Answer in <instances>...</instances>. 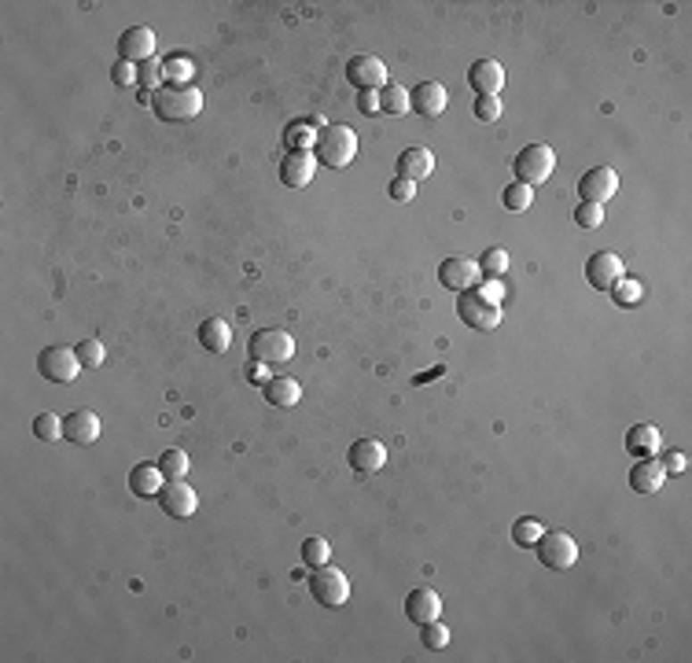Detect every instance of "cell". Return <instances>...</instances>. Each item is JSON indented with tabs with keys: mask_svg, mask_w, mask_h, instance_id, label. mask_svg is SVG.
Instances as JSON below:
<instances>
[{
	"mask_svg": "<svg viewBox=\"0 0 692 663\" xmlns=\"http://www.w3.org/2000/svg\"><path fill=\"white\" fill-rule=\"evenodd\" d=\"M310 593L317 597V605H324V608H343L350 600V579L343 575L339 567L321 564V567L310 571Z\"/></svg>",
	"mask_w": 692,
	"mask_h": 663,
	"instance_id": "cell-6",
	"label": "cell"
},
{
	"mask_svg": "<svg viewBox=\"0 0 692 663\" xmlns=\"http://www.w3.org/2000/svg\"><path fill=\"white\" fill-rule=\"evenodd\" d=\"M626 449L634 457H655L659 449V428L655 424H634L626 432Z\"/></svg>",
	"mask_w": 692,
	"mask_h": 663,
	"instance_id": "cell-26",
	"label": "cell"
},
{
	"mask_svg": "<svg viewBox=\"0 0 692 663\" xmlns=\"http://www.w3.org/2000/svg\"><path fill=\"white\" fill-rule=\"evenodd\" d=\"M379 111H383V114H405V111H413V107H409V88H405V85H395V81H387V85L379 88Z\"/></svg>",
	"mask_w": 692,
	"mask_h": 663,
	"instance_id": "cell-27",
	"label": "cell"
},
{
	"mask_svg": "<svg viewBox=\"0 0 692 663\" xmlns=\"http://www.w3.org/2000/svg\"><path fill=\"white\" fill-rule=\"evenodd\" d=\"M114 85H122V88H129V85H137V67L133 63H122V59H118L114 63Z\"/></svg>",
	"mask_w": 692,
	"mask_h": 663,
	"instance_id": "cell-44",
	"label": "cell"
},
{
	"mask_svg": "<svg viewBox=\"0 0 692 663\" xmlns=\"http://www.w3.org/2000/svg\"><path fill=\"white\" fill-rule=\"evenodd\" d=\"M541 534H546V527H541L538 520H516V527H513V541H516V546H523V550H530Z\"/></svg>",
	"mask_w": 692,
	"mask_h": 663,
	"instance_id": "cell-37",
	"label": "cell"
},
{
	"mask_svg": "<svg viewBox=\"0 0 692 663\" xmlns=\"http://www.w3.org/2000/svg\"><path fill=\"white\" fill-rule=\"evenodd\" d=\"M247 357L251 365H265V369H280L295 357V340L284 328H258L247 340Z\"/></svg>",
	"mask_w": 692,
	"mask_h": 663,
	"instance_id": "cell-3",
	"label": "cell"
},
{
	"mask_svg": "<svg viewBox=\"0 0 692 663\" xmlns=\"http://www.w3.org/2000/svg\"><path fill=\"white\" fill-rule=\"evenodd\" d=\"M553 166H556V152L549 144H527L523 152L513 159V170L516 177L523 180V185H546V180L553 177Z\"/></svg>",
	"mask_w": 692,
	"mask_h": 663,
	"instance_id": "cell-5",
	"label": "cell"
},
{
	"mask_svg": "<svg viewBox=\"0 0 692 663\" xmlns=\"http://www.w3.org/2000/svg\"><path fill=\"white\" fill-rule=\"evenodd\" d=\"M152 107H155V114L163 118V122H188V118H196L203 111V93L196 85L166 81L159 93L152 97Z\"/></svg>",
	"mask_w": 692,
	"mask_h": 663,
	"instance_id": "cell-2",
	"label": "cell"
},
{
	"mask_svg": "<svg viewBox=\"0 0 692 663\" xmlns=\"http://www.w3.org/2000/svg\"><path fill=\"white\" fill-rule=\"evenodd\" d=\"M420 642H424V649H431V652L446 649L449 645V626H442L438 619L435 623H424V626H420Z\"/></svg>",
	"mask_w": 692,
	"mask_h": 663,
	"instance_id": "cell-35",
	"label": "cell"
},
{
	"mask_svg": "<svg viewBox=\"0 0 692 663\" xmlns=\"http://www.w3.org/2000/svg\"><path fill=\"white\" fill-rule=\"evenodd\" d=\"M483 281V273H479V262L464 258V255H449L438 262V284L449 288V291H475V284Z\"/></svg>",
	"mask_w": 692,
	"mask_h": 663,
	"instance_id": "cell-9",
	"label": "cell"
},
{
	"mask_svg": "<svg viewBox=\"0 0 692 663\" xmlns=\"http://www.w3.org/2000/svg\"><path fill=\"white\" fill-rule=\"evenodd\" d=\"M663 483H667V468L655 457H638V465L629 468V487L638 494H655V491H663Z\"/></svg>",
	"mask_w": 692,
	"mask_h": 663,
	"instance_id": "cell-21",
	"label": "cell"
},
{
	"mask_svg": "<svg viewBox=\"0 0 692 663\" xmlns=\"http://www.w3.org/2000/svg\"><path fill=\"white\" fill-rule=\"evenodd\" d=\"M575 225H582V229H600V225H604V206H600V203H579V210H575Z\"/></svg>",
	"mask_w": 692,
	"mask_h": 663,
	"instance_id": "cell-39",
	"label": "cell"
},
{
	"mask_svg": "<svg viewBox=\"0 0 692 663\" xmlns=\"http://www.w3.org/2000/svg\"><path fill=\"white\" fill-rule=\"evenodd\" d=\"M435 173V155L428 152V147H405V152L398 155V177L405 180H428Z\"/></svg>",
	"mask_w": 692,
	"mask_h": 663,
	"instance_id": "cell-22",
	"label": "cell"
},
{
	"mask_svg": "<svg viewBox=\"0 0 692 663\" xmlns=\"http://www.w3.org/2000/svg\"><path fill=\"white\" fill-rule=\"evenodd\" d=\"M413 196H416V185H413V180H405V177H395V180H390V199L409 203Z\"/></svg>",
	"mask_w": 692,
	"mask_h": 663,
	"instance_id": "cell-43",
	"label": "cell"
},
{
	"mask_svg": "<svg viewBox=\"0 0 692 663\" xmlns=\"http://www.w3.org/2000/svg\"><path fill=\"white\" fill-rule=\"evenodd\" d=\"M159 505H163L166 516L188 520L192 512L199 508V494L185 483V479H170V483H163V491H159Z\"/></svg>",
	"mask_w": 692,
	"mask_h": 663,
	"instance_id": "cell-13",
	"label": "cell"
},
{
	"mask_svg": "<svg viewBox=\"0 0 692 663\" xmlns=\"http://www.w3.org/2000/svg\"><path fill=\"white\" fill-rule=\"evenodd\" d=\"M622 277H626V265H622V258H619L615 251H596V255L586 262V281H589V288H596V291H612Z\"/></svg>",
	"mask_w": 692,
	"mask_h": 663,
	"instance_id": "cell-12",
	"label": "cell"
},
{
	"mask_svg": "<svg viewBox=\"0 0 692 663\" xmlns=\"http://www.w3.org/2000/svg\"><path fill=\"white\" fill-rule=\"evenodd\" d=\"M612 295H615V303H619V306H626V310H629V306H638V303H641V295H645V291H641V284H638V281L622 277V281L612 288Z\"/></svg>",
	"mask_w": 692,
	"mask_h": 663,
	"instance_id": "cell-38",
	"label": "cell"
},
{
	"mask_svg": "<svg viewBox=\"0 0 692 663\" xmlns=\"http://www.w3.org/2000/svg\"><path fill=\"white\" fill-rule=\"evenodd\" d=\"M579 192H582V203H600V206H604L619 192V173L612 166H593V170L582 173Z\"/></svg>",
	"mask_w": 692,
	"mask_h": 663,
	"instance_id": "cell-14",
	"label": "cell"
},
{
	"mask_svg": "<svg viewBox=\"0 0 692 663\" xmlns=\"http://www.w3.org/2000/svg\"><path fill=\"white\" fill-rule=\"evenodd\" d=\"M78 357H81L85 369H100L104 361H107V350H104L100 340H81V343H78Z\"/></svg>",
	"mask_w": 692,
	"mask_h": 663,
	"instance_id": "cell-36",
	"label": "cell"
},
{
	"mask_svg": "<svg viewBox=\"0 0 692 663\" xmlns=\"http://www.w3.org/2000/svg\"><path fill=\"white\" fill-rule=\"evenodd\" d=\"M163 483H166V475H163L159 465H137V468L129 472V491H133L137 498H159Z\"/></svg>",
	"mask_w": 692,
	"mask_h": 663,
	"instance_id": "cell-24",
	"label": "cell"
},
{
	"mask_svg": "<svg viewBox=\"0 0 692 663\" xmlns=\"http://www.w3.org/2000/svg\"><path fill=\"white\" fill-rule=\"evenodd\" d=\"M659 465L667 468V475H681V472L688 468V457L681 454V449H667V454H663V461H659Z\"/></svg>",
	"mask_w": 692,
	"mask_h": 663,
	"instance_id": "cell-42",
	"label": "cell"
},
{
	"mask_svg": "<svg viewBox=\"0 0 692 663\" xmlns=\"http://www.w3.org/2000/svg\"><path fill=\"white\" fill-rule=\"evenodd\" d=\"M199 343H203L210 354H225V350L232 347V328H229V321H221V317H206V321L199 324Z\"/></svg>",
	"mask_w": 692,
	"mask_h": 663,
	"instance_id": "cell-25",
	"label": "cell"
},
{
	"mask_svg": "<svg viewBox=\"0 0 692 663\" xmlns=\"http://www.w3.org/2000/svg\"><path fill=\"white\" fill-rule=\"evenodd\" d=\"M155 465L163 468L166 479H185V475H188V454H185V449H177V446L163 449V457H159Z\"/></svg>",
	"mask_w": 692,
	"mask_h": 663,
	"instance_id": "cell-28",
	"label": "cell"
},
{
	"mask_svg": "<svg viewBox=\"0 0 692 663\" xmlns=\"http://www.w3.org/2000/svg\"><path fill=\"white\" fill-rule=\"evenodd\" d=\"M313 173H317L313 152H288L280 159V180H284L288 189H306L310 180H313Z\"/></svg>",
	"mask_w": 692,
	"mask_h": 663,
	"instance_id": "cell-18",
	"label": "cell"
},
{
	"mask_svg": "<svg viewBox=\"0 0 692 663\" xmlns=\"http://www.w3.org/2000/svg\"><path fill=\"white\" fill-rule=\"evenodd\" d=\"M475 118H479V122H497V118H501V97H479L475 100Z\"/></svg>",
	"mask_w": 692,
	"mask_h": 663,
	"instance_id": "cell-40",
	"label": "cell"
},
{
	"mask_svg": "<svg viewBox=\"0 0 692 663\" xmlns=\"http://www.w3.org/2000/svg\"><path fill=\"white\" fill-rule=\"evenodd\" d=\"M508 262H513V258H508L504 248H490L483 258H479V273H483V277H501V273H508Z\"/></svg>",
	"mask_w": 692,
	"mask_h": 663,
	"instance_id": "cell-33",
	"label": "cell"
},
{
	"mask_svg": "<svg viewBox=\"0 0 692 663\" xmlns=\"http://www.w3.org/2000/svg\"><path fill=\"white\" fill-rule=\"evenodd\" d=\"M354 155H357V133L350 126H332V122H328L317 133V140H313V159L321 166H328V170L350 166Z\"/></svg>",
	"mask_w": 692,
	"mask_h": 663,
	"instance_id": "cell-1",
	"label": "cell"
},
{
	"mask_svg": "<svg viewBox=\"0 0 692 663\" xmlns=\"http://www.w3.org/2000/svg\"><path fill=\"white\" fill-rule=\"evenodd\" d=\"M442 373H446V365H435V369H428V373H420L413 383L420 387V383H428V380H435V376H442Z\"/></svg>",
	"mask_w": 692,
	"mask_h": 663,
	"instance_id": "cell-46",
	"label": "cell"
},
{
	"mask_svg": "<svg viewBox=\"0 0 692 663\" xmlns=\"http://www.w3.org/2000/svg\"><path fill=\"white\" fill-rule=\"evenodd\" d=\"M438 612H442V597H438L435 590H428V586H420V590H413V593L405 597V619L416 623V626L435 623Z\"/></svg>",
	"mask_w": 692,
	"mask_h": 663,
	"instance_id": "cell-20",
	"label": "cell"
},
{
	"mask_svg": "<svg viewBox=\"0 0 692 663\" xmlns=\"http://www.w3.org/2000/svg\"><path fill=\"white\" fill-rule=\"evenodd\" d=\"M446 104H449V93L438 81H420L416 88H409V107L420 118H428V122H435V118L446 111Z\"/></svg>",
	"mask_w": 692,
	"mask_h": 663,
	"instance_id": "cell-15",
	"label": "cell"
},
{
	"mask_svg": "<svg viewBox=\"0 0 692 663\" xmlns=\"http://www.w3.org/2000/svg\"><path fill=\"white\" fill-rule=\"evenodd\" d=\"M501 203H504V210H513V214H523V210H530V203H534V189L523 185V180H516V185L504 189Z\"/></svg>",
	"mask_w": 692,
	"mask_h": 663,
	"instance_id": "cell-29",
	"label": "cell"
},
{
	"mask_svg": "<svg viewBox=\"0 0 692 663\" xmlns=\"http://www.w3.org/2000/svg\"><path fill=\"white\" fill-rule=\"evenodd\" d=\"M457 317H461L471 332H494V328L501 324V303H490L483 291H461Z\"/></svg>",
	"mask_w": 692,
	"mask_h": 663,
	"instance_id": "cell-8",
	"label": "cell"
},
{
	"mask_svg": "<svg viewBox=\"0 0 692 663\" xmlns=\"http://www.w3.org/2000/svg\"><path fill=\"white\" fill-rule=\"evenodd\" d=\"M38 369H41V376L48 383H74L85 365H81V357H78V347L55 343V347H45L38 354Z\"/></svg>",
	"mask_w": 692,
	"mask_h": 663,
	"instance_id": "cell-4",
	"label": "cell"
},
{
	"mask_svg": "<svg viewBox=\"0 0 692 663\" xmlns=\"http://www.w3.org/2000/svg\"><path fill=\"white\" fill-rule=\"evenodd\" d=\"M163 78H166V63H159V59H147V63H140V67H137V81H140V88H144V93H152V97L163 88V85H159Z\"/></svg>",
	"mask_w": 692,
	"mask_h": 663,
	"instance_id": "cell-30",
	"label": "cell"
},
{
	"mask_svg": "<svg viewBox=\"0 0 692 663\" xmlns=\"http://www.w3.org/2000/svg\"><path fill=\"white\" fill-rule=\"evenodd\" d=\"M303 560H306V567H321V564H328L332 560V546H328V538H306L303 541Z\"/></svg>",
	"mask_w": 692,
	"mask_h": 663,
	"instance_id": "cell-32",
	"label": "cell"
},
{
	"mask_svg": "<svg viewBox=\"0 0 692 663\" xmlns=\"http://www.w3.org/2000/svg\"><path fill=\"white\" fill-rule=\"evenodd\" d=\"M483 295H487V298H490V303H501V288H497V284H490V288H487V291H483Z\"/></svg>",
	"mask_w": 692,
	"mask_h": 663,
	"instance_id": "cell-47",
	"label": "cell"
},
{
	"mask_svg": "<svg viewBox=\"0 0 692 663\" xmlns=\"http://www.w3.org/2000/svg\"><path fill=\"white\" fill-rule=\"evenodd\" d=\"M63 439L74 446H88L100 439V416L93 409H74L71 416H63Z\"/></svg>",
	"mask_w": 692,
	"mask_h": 663,
	"instance_id": "cell-19",
	"label": "cell"
},
{
	"mask_svg": "<svg viewBox=\"0 0 692 663\" xmlns=\"http://www.w3.org/2000/svg\"><path fill=\"white\" fill-rule=\"evenodd\" d=\"M468 85L475 88L479 97H501L504 88V67L497 59H475L468 67Z\"/></svg>",
	"mask_w": 692,
	"mask_h": 663,
	"instance_id": "cell-17",
	"label": "cell"
},
{
	"mask_svg": "<svg viewBox=\"0 0 692 663\" xmlns=\"http://www.w3.org/2000/svg\"><path fill=\"white\" fill-rule=\"evenodd\" d=\"M188 78H192V63H188V59H166V81H173V85H192Z\"/></svg>",
	"mask_w": 692,
	"mask_h": 663,
	"instance_id": "cell-41",
	"label": "cell"
},
{
	"mask_svg": "<svg viewBox=\"0 0 692 663\" xmlns=\"http://www.w3.org/2000/svg\"><path fill=\"white\" fill-rule=\"evenodd\" d=\"M346 81L357 93H379L387 85V67L379 55H350L346 59Z\"/></svg>",
	"mask_w": 692,
	"mask_h": 663,
	"instance_id": "cell-10",
	"label": "cell"
},
{
	"mask_svg": "<svg viewBox=\"0 0 692 663\" xmlns=\"http://www.w3.org/2000/svg\"><path fill=\"white\" fill-rule=\"evenodd\" d=\"M262 395H265L269 406L288 409V406L303 402V387H298V380H291V376H273V380L262 383Z\"/></svg>",
	"mask_w": 692,
	"mask_h": 663,
	"instance_id": "cell-23",
	"label": "cell"
},
{
	"mask_svg": "<svg viewBox=\"0 0 692 663\" xmlns=\"http://www.w3.org/2000/svg\"><path fill=\"white\" fill-rule=\"evenodd\" d=\"M534 550H538V560L546 567H553V571H567L579 560V541L567 531H546L534 541Z\"/></svg>",
	"mask_w": 692,
	"mask_h": 663,
	"instance_id": "cell-7",
	"label": "cell"
},
{
	"mask_svg": "<svg viewBox=\"0 0 692 663\" xmlns=\"http://www.w3.org/2000/svg\"><path fill=\"white\" fill-rule=\"evenodd\" d=\"M118 59L122 63H147V59H155V29L152 26H129L122 38H118Z\"/></svg>",
	"mask_w": 692,
	"mask_h": 663,
	"instance_id": "cell-11",
	"label": "cell"
},
{
	"mask_svg": "<svg viewBox=\"0 0 692 663\" xmlns=\"http://www.w3.org/2000/svg\"><path fill=\"white\" fill-rule=\"evenodd\" d=\"M313 140H317V130H310V122H291L288 126L291 152H313Z\"/></svg>",
	"mask_w": 692,
	"mask_h": 663,
	"instance_id": "cell-34",
	"label": "cell"
},
{
	"mask_svg": "<svg viewBox=\"0 0 692 663\" xmlns=\"http://www.w3.org/2000/svg\"><path fill=\"white\" fill-rule=\"evenodd\" d=\"M357 111L361 114H376L379 111V93H361L357 97Z\"/></svg>",
	"mask_w": 692,
	"mask_h": 663,
	"instance_id": "cell-45",
	"label": "cell"
},
{
	"mask_svg": "<svg viewBox=\"0 0 692 663\" xmlns=\"http://www.w3.org/2000/svg\"><path fill=\"white\" fill-rule=\"evenodd\" d=\"M346 461H350V468H354L357 475H376V472L387 465V446H383L379 439H357V442L350 446Z\"/></svg>",
	"mask_w": 692,
	"mask_h": 663,
	"instance_id": "cell-16",
	"label": "cell"
},
{
	"mask_svg": "<svg viewBox=\"0 0 692 663\" xmlns=\"http://www.w3.org/2000/svg\"><path fill=\"white\" fill-rule=\"evenodd\" d=\"M34 435H38L41 442L63 439V416H55V413H38V416H34Z\"/></svg>",
	"mask_w": 692,
	"mask_h": 663,
	"instance_id": "cell-31",
	"label": "cell"
}]
</instances>
